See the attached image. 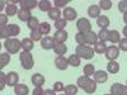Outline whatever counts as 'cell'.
<instances>
[{"instance_id":"obj_1","label":"cell","mask_w":127,"mask_h":95,"mask_svg":"<svg viewBox=\"0 0 127 95\" xmlns=\"http://www.w3.org/2000/svg\"><path fill=\"white\" fill-rule=\"evenodd\" d=\"M75 55H78L80 58L92 60L94 57V49L88 45H79L75 48Z\"/></svg>"},{"instance_id":"obj_2","label":"cell","mask_w":127,"mask_h":95,"mask_svg":"<svg viewBox=\"0 0 127 95\" xmlns=\"http://www.w3.org/2000/svg\"><path fill=\"white\" fill-rule=\"evenodd\" d=\"M19 61H20V65L24 70H31L33 69L34 66V60H33V56L31 55V52H20L19 55Z\"/></svg>"},{"instance_id":"obj_3","label":"cell","mask_w":127,"mask_h":95,"mask_svg":"<svg viewBox=\"0 0 127 95\" xmlns=\"http://www.w3.org/2000/svg\"><path fill=\"white\" fill-rule=\"evenodd\" d=\"M4 47L6 48L8 53H10V55L18 53L20 49V41L17 38H8L4 43Z\"/></svg>"},{"instance_id":"obj_4","label":"cell","mask_w":127,"mask_h":95,"mask_svg":"<svg viewBox=\"0 0 127 95\" xmlns=\"http://www.w3.org/2000/svg\"><path fill=\"white\" fill-rule=\"evenodd\" d=\"M76 28L79 30V33H83V34H85V33H89V32L92 30V24L89 22V19L87 18H80L78 22H76Z\"/></svg>"},{"instance_id":"obj_5","label":"cell","mask_w":127,"mask_h":95,"mask_svg":"<svg viewBox=\"0 0 127 95\" xmlns=\"http://www.w3.org/2000/svg\"><path fill=\"white\" fill-rule=\"evenodd\" d=\"M104 55H105V57H107L108 61H114L116 58L120 56V49H118L117 46H113L112 45V46L107 47V49H105V52H104Z\"/></svg>"},{"instance_id":"obj_6","label":"cell","mask_w":127,"mask_h":95,"mask_svg":"<svg viewBox=\"0 0 127 95\" xmlns=\"http://www.w3.org/2000/svg\"><path fill=\"white\" fill-rule=\"evenodd\" d=\"M111 94L112 95H127V86L116 82L111 86Z\"/></svg>"},{"instance_id":"obj_7","label":"cell","mask_w":127,"mask_h":95,"mask_svg":"<svg viewBox=\"0 0 127 95\" xmlns=\"http://www.w3.org/2000/svg\"><path fill=\"white\" fill-rule=\"evenodd\" d=\"M19 81V75L15 72V71H12L6 73V80H5V84L9 86H15Z\"/></svg>"},{"instance_id":"obj_8","label":"cell","mask_w":127,"mask_h":95,"mask_svg":"<svg viewBox=\"0 0 127 95\" xmlns=\"http://www.w3.org/2000/svg\"><path fill=\"white\" fill-rule=\"evenodd\" d=\"M67 32L64 29V30H56V33L54 34V41L56 42V43H65L66 39H67Z\"/></svg>"},{"instance_id":"obj_9","label":"cell","mask_w":127,"mask_h":95,"mask_svg":"<svg viewBox=\"0 0 127 95\" xmlns=\"http://www.w3.org/2000/svg\"><path fill=\"white\" fill-rule=\"evenodd\" d=\"M55 65L59 70L61 71H65L67 67H69V62H67V58H65L64 56H57L56 60H55Z\"/></svg>"},{"instance_id":"obj_10","label":"cell","mask_w":127,"mask_h":95,"mask_svg":"<svg viewBox=\"0 0 127 95\" xmlns=\"http://www.w3.org/2000/svg\"><path fill=\"white\" fill-rule=\"evenodd\" d=\"M55 43H56V42L54 41V38L48 37V36H46L45 38L41 39V47L43 48V49H51V48H54Z\"/></svg>"},{"instance_id":"obj_11","label":"cell","mask_w":127,"mask_h":95,"mask_svg":"<svg viewBox=\"0 0 127 95\" xmlns=\"http://www.w3.org/2000/svg\"><path fill=\"white\" fill-rule=\"evenodd\" d=\"M20 4V9H27V10H31L34 9L38 4V1H36V0H20L19 1Z\"/></svg>"},{"instance_id":"obj_12","label":"cell","mask_w":127,"mask_h":95,"mask_svg":"<svg viewBox=\"0 0 127 95\" xmlns=\"http://www.w3.org/2000/svg\"><path fill=\"white\" fill-rule=\"evenodd\" d=\"M76 17H78V13L74 8H65V10H64V19H65L66 22L67 20L76 19Z\"/></svg>"},{"instance_id":"obj_13","label":"cell","mask_w":127,"mask_h":95,"mask_svg":"<svg viewBox=\"0 0 127 95\" xmlns=\"http://www.w3.org/2000/svg\"><path fill=\"white\" fill-rule=\"evenodd\" d=\"M108 80V75H107V72L103 71V70H98V71H95L94 72V81L95 82H105Z\"/></svg>"},{"instance_id":"obj_14","label":"cell","mask_w":127,"mask_h":95,"mask_svg":"<svg viewBox=\"0 0 127 95\" xmlns=\"http://www.w3.org/2000/svg\"><path fill=\"white\" fill-rule=\"evenodd\" d=\"M20 47H22L23 51H26V52H31L34 48V43L31 38H24V39H22V42H20Z\"/></svg>"},{"instance_id":"obj_15","label":"cell","mask_w":127,"mask_h":95,"mask_svg":"<svg viewBox=\"0 0 127 95\" xmlns=\"http://www.w3.org/2000/svg\"><path fill=\"white\" fill-rule=\"evenodd\" d=\"M97 24L99 25L100 29H107L108 25L111 24L109 18H108V17H105V15H99V17L97 18Z\"/></svg>"},{"instance_id":"obj_16","label":"cell","mask_w":127,"mask_h":95,"mask_svg":"<svg viewBox=\"0 0 127 95\" xmlns=\"http://www.w3.org/2000/svg\"><path fill=\"white\" fill-rule=\"evenodd\" d=\"M17 15H18V18H19L20 22H28V20L32 18L31 12H29V10H27V9H20V10H18Z\"/></svg>"},{"instance_id":"obj_17","label":"cell","mask_w":127,"mask_h":95,"mask_svg":"<svg viewBox=\"0 0 127 95\" xmlns=\"http://www.w3.org/2000/svg\"><path fill=\"white\" fill-rule=\"evenodd\" d=\"M55 51V53L59 55V56H64L67 52V46L65 43H55L54 48H52Z\"/></svg>"},{"instance_id":"obj_18","label":"cell","mask_w":127,"mask_h":95,"mask_svg":"<svg viewBox=\"0 0 127 95\" xmlns=\"http://www.w3.org/2000/svg\"><path fill=\"white\" fill-rule=\"evenodd\" d=\"M31 80H32V84H33V85H36V86H42V85L46 82L45 76L41 75V73H34V75L32 76Z\"/></svg>"},{"instance_id":"obj_19","label":"cell","mask_w":127,"mask_h":95,"mask_svg":"<svg viewBox=\"0 0 127 95\" xmlns=\"http://www.w3.org/2000/svg\"><path fill=\"white\" fill-rule=\"evenodd\" d=\"M84 37H85L87 45H95L98 42V36H97V33H94L93 30H90L89 33H85Z\"/></svg>"},{"instance_id":"obj_20","label":"cell","mask_w":127,"mask_h":95,"mask_svg":"<svg viewBox=\"0 0 127 95\" xmlns=\"http://www.w3.org/2000/svg\"><path fill=\"white\" fill-rule=\"evenodd\" d=\"M14 93L17 95H28L29 89H28L27 85H24V84H17L14 86Z\"/></svg>"},{"instance_id":"obj_21","label":"cell","mask_w":127,"mask_h":95,"mask_svg":"<svg viewBox=\"0 0 127 95\" xmlns=\"http://www.w3.org/2000/svg\"><path fill=\"white\" fill-rule=\"evenodd\" d=\"M83 90L85 91L87 94H93V93H95V90H97V82H95L94 80H92V79H89V81L87 82V85L84 86Z\"/></svg>"},{"instance_id":"obj_22","label":"cell","mask_w":127,"mask_h":95,"mask_svg":"<svg viewBox=\"0 0 127 95\" xmlns=\"http://www.w3.org/2000/svg\"><path fill=\"white\" fill-rule=\"evenodd\" d=\"M88 15L90 18H98L100 15V9L98 5H90L88 8Z\"/></svg>"},{"instance_id":"obj_23","label":"cell","mask_w":127,"mask_h":95,"mask_svg":"<svg viewBox=\"0 0 127 95\" xmlns=\"http://www.w3.org/2000/svg\"><path fill=\"white\" fill-rule=\"evenodd\" d=\"M6 28H8V33H9L10 37H15L20 33V28L17 24H8Z\"/></svg>"},{"instance_id":"obj_24","label":"cell","mask_w":127,"mask_h":95,"mask_svg":"<svg viewBox=\"0 0 127 95\" xmlns=\"http://www.w3.org/2000/svg\"><path fill=\"white\" fill-rule=\"evenodd\" d=\"M107 71L109 73H117L120 71V63H117L116 61H109L108 62V65H107Z\"/></svg>"},{"instance_id":"obj_25","label":"cell","mask_w":127,"mask_h":95,"mask_svg":"<svg viewBox=\"0 0 127 95\" xmlns=\"http://www.w3.org/2000/svg\"><path fill=\"white\" fill-rule=\"evenodd\" d=\"M47 13H48V18L52 19V20H57V19L61 18V12L57 8H51Z\"/></svg>"},{"instance_id":"obj_26","label":"cell","mask_w":127,"mask_h":95,"mask_svg":"<svg viewBox=\"0 0 127 95\" xmlns=\"http://www.w3.org/2000/svg\"><path fill=\"white\" fill-rule=\"evenodd\" d=\"M94 52H97V53H99V55H102V53H104L105 52V49H107V45H105V42H100V41H98L97 43L94 45Z\"/></svg>"},{"instance_id":"obj_27","label":"cell","mask_w":127,"mask_h":95,"mask_svg":"<svg viewBox=\"0 0 127 95\" xmlns=\"http://www.w3.org/2000/svg\"><path fill=\"white\" fill-rule=\"evenodd\" d=\"M120 39H121V36H120L118 30H109V34H108L109 42H112V43H118Z\"/></svg>"},{"instance_id":"obj_28","label":"cell","mask_w":127,"mask_h":95,"mask_svg":"<svg viewBox=\"0 0 127 95\" xmlns=\"http://www.w3.org/2000/svg\"><path fill=\"white\" fill-rule=\"evenodd\" d=\"M38 30H39V33L43 36V34H48L50 32H51V25L47 23V22H42L39 23L38 25Z\"/></svg>"},{"instance_id":"obj_29","label":"cell","mask_w":127,"mask_h":95,"mask_svg":"<svg viewBox=\"0 0 127 95\" xmlns=\"http://www.w3.org/2000/svg\"><path fill=\"white\" fill-rule=\"evenodd\" d=\"M67 62H69V66H74V67H78L80 66V63H81V60L78 55H71L69 58H67Z\"/></svg>"},{"instance_id":"obj_30","label":"cell","mask_w":127,"mask_h":95,"mask_svg":"<svg viewBox=\"0 0 127 95\" xmlns=\"http://www.w3.org/2000/svg\"><path fill=\"white\" fill-rule=\"evenodd\" d=\"M6 4H8L6 8H5V10H6V15H8V17H13V15H15V14L18 13V9H17L15 4H10V1H8Z\"/></svg>"},{"instance_id":"obj_31","label":"cell","mask_w":127,"mask_h":95,"mask_svg":"<svg viewBox=\"0 0 127 95\" xmlns=\"http://www.w3.org/2000/svg\"><path fill=\"white\" fill-rule=\"evenodd\" d=\"M64 91H65V95H76L78 94V86L72 85V84H69L64 88Z\"/></svg>"},{"instance_id":"obj_32","label":"cell","mask_w":127,"mask_h":95,"mask_svg":"<svg viewBox=\"0 0 127 95\" xmlns=\"http://www.w3.org/2000/svg\"><path fill=\"white\" fill-rule=\"evenodd\" d=\"M27 25H28V28H29L31 30L38 29V25H39V20H38V18L32 17V18L28 20V22H27Z\"/></svg>"},{"instance_id":"obj_33","label":"cell","mask_w":127,"mask_h":95,"mask_svg":"<svg viewBox=\"0 0 127 95\" xmlns=\"http://www.w3.org/2000/svg\"><path fill=\"white\" fill-rule=\"evenodd\" d=\"M37 6L39 8V10H42V12H48V10L52 8L51 3L48 1V0H41V1H38Z\"/></svg>"},{"instance_id":"obj_34","label":"cell","mask_w":127,"mask_h":95,"mask_svg":"<svg viewBox=\"0 0 127 95\" xmlns=\"http://www.w3.org/2000/svg\"><path fill=\"white\" fill-rule=\"evenodd\" d=\"M83 70H84V76H88V77H90L92 75H94V72H95L94 65H92V63H88V65H85Z\"/></svg>"},{"instance_id":"obj_35","label":"cell","mask_w":127,"mask_h":95,"mask_svg":"<svg viewBox=\"0 0 127 95\" xmlns=\"http://www.w3.org/2000/svg\"><path fill=\"white\" fill-rule=\"evenodd\" d=\"M66 25H67V22H66L64 18H60V19L55 20V28H56L57 30H64Z\"/></svg>"},{"instance_id":"obj_36","label":"cell","mask_w":127,"mask_h":95,"mask_svg":"<svg viewBox=\"0 0 127 95\" xmlns=\"http://www.w3.org/2000/svg\"><path fill=\"white\" fill-rule=\"evenodd\" d=\"M108 34H109V30L108 29H100L99 33L97 36H98V38H99L100 42H107L108 41Z\"/></svg>"},{"instance_id":"obj_37","label":"cell","mask_w":127,"mask_h":95,"mask_svg":"<svg viewBox=\"0 0 127 95\" xmlns=\"http://www.w3.org/2000/svg\"><path fill=\"white\" fill-rule=\"evenodd\" d=\"M98 6L99 9H103V10H109L112 8V1L111 0H100Z\"/></svg>"},{"instance_id":"obj_38","label":"cell","mask_w":127,"mask_h":95,"mask_svg":"<svg viewBox=\"0 0 127 95\" xmlns=\"http://www.w3.org/2000/svg\"><path fill=\"white\" fill-rule=\"evenodd\" d=\"M89 79H90V77H88V76H81V77H79L78 81H76V86L84 89V86L87 85V82L89 81Z\"/></svg>"},{"instance_id":"obj_39","label":"cell","mask_w":127,"mask_h":95,"mask_svg":"<svg viewBox=\"0 0 127 95\" xmlns=\"http://www.w3.org/2000/svg\"><path fill=\"white\" fill-rule=\"evenodd\" d=\"M42 38V34L39 33L38 29H34V30H31V39L33 42H37V41H41Z\"/></svg>"},{"instance_id":"obj_40","label":"cell","mask_w":127,"mask_h":95,"mask_svg":"<svg viewBox=\"0 0 127 95\" xmlns=\"http://www.w3.org/2000/svg\"><path fill=\"white\" fill-rule=\"evenodd\" d=\"M10 62V55L9 53H0V63L4 66H6Z\"/></svg>"},{"instance_id":"obj_41","label":"cell","mask_w":127,"mask_h":95,"mask_svg":"<svg viewBox=\"0 0 127 95\" xmlns=\"http://www.w3.org/2000/svg\"><path fill=\"white\" fill-rule=\"evenodd\" d=\"M64 88H65V86H64V84L61 82V81H56L55 84H54V89H52V90H54L55 93L57 91V93H61V91H64Z\"/></svg>"},{"instance_id":"obj_42","label":"cell","mask_w":127,"mask_h":95,"mask_svg":"<svg viewBox=\"0 0 127 95\" xmlns=\"http://www.w3.org/2000/svg\"><path fill=\"white\" fill-rule=\"evenodd\" d=\"M75 41L78 42L79 45H87V42H85V37H84L83 33H78L75 36Z\"/></svg>"},{"instance_id":"obj_43","label":"cell","mask_w":127,"mask_h":95,"mask_svg":"<svg viewBox=\"0 0 127 95\" xmlns=\"http://www.w3.org/2000/svg\"><path fill=\"white\" fill-rule=\"evenodd\" d=\"M54 4L56 5L55 8H57V9H60V8H64L66 4H69V0H55L54 1Z\"/></svg>"},{"instance_id":"obj_44","label":"cell","mask_w":127,"mask_h":95,"mask_svg":"<svg viewBox=\"0 0 127 95\" xmlns=\"http://www.w3.org/2000/svg\"><path fill=\"white\" fill-rule=\"evenodd\" d=\"M120 46H118V49H122L123 52H126L127 51V39L126 38H122V39H120Z\"/></svg>"},{"instance_id":"obj_45","label":"cell","mask_w":127,"mask_h":95,"mask_svg":"<svg viewBox=\"0 0 127 95\" xmlns=\"http://www.w3.org/2000/svg\"><path fill=\"white\" fill-rule=\"evenodd\" d=\"M8 25V15L6 14H0V27Z\"/></svg>"},{"instance_id":"obj_46","label":"cell","mask_w":127,"mask_h":95,"mask_svg":"<svg viewBox=\"0 0 127 95\" xmlns=\"http://www.w3.org/2000/svg\"><path fill=\"white\" fill-rule=\"evenodd\" d=\"M126 1H125V0H123V1H120L118 3V9H120V12H122V14L125 15L126 14V12H127V9H126Z\"/></svg>"},{"instance_id":"obj_47","label":"cell","mask_w":127,"mask_h":95,"mask_svg":"<svg viewBox=\"0 0 127 95\" xmlns=\"http://www.w3.org/2000/svg\"><path fill=\"white\" fill-rule=\"evenodd\" d=\"M43 94V89H42V86H36L34 90L32 91V95H42Z\"/></svg>"},{"instance_id":"obj_48","label":"cell","mask_w":127,"mask_h":95,"mask_svg":"<svg viewBox=\"0 0 127 95\" xmlns=\"http://www.w3.org/2000/svg\"><path fill=\"white\" fill-rule=\"evenodd\" d=\"M42 95H56V93L51 89H47V90H43V94Z\"/></svg>"},{"instance_id":"obj_49","label":"cell","mask_w":127,"mask_h":95,"mask_svg":"<svg viewBox=\"0 0 127 95\" xmlns=\"http://www.w3.org/2000/svg\"><path fill=\"white\" fill-rule=\"evenodd\" d=\"M5 80H6V73H4L3 71H0V81L5 82Z\"/></svg>"},{"instance_id":"obj_50","label":"cell","mask_w":127,"mask_h":95,"mask_svg":"<svg viewBox=\"0 0 127 95\" xmlns=\"http://www.w3.org/2000/svg\"><path fill=\"white\" fill-rule=\"evenodd\" d=\"M5 1H4V0H0V12H1V10L4 9V6H5Z\"/></svg>"},{"instance_id":"obj_51","label":"cell","mask_w":127,"mask_h":95,"mask_svg":"<svg viewBox=\"0 0 127 95\" xmlns=\"http://www.w3.org/2000/svg\"><path fill=\"white\" fill-rule=\"evenodd\" d=\"M5 85H6V84H5V82H3V81H0V91H3V90H4V88H5Z\"/></svg>"},{"instance_id":"obj_52","label":"cell","mask_w":127,"mask_h":95,"mask_svg":"<svg viewBox=\"0 0 127 95\" xmlns=\"http://www.w3.org/2000/svg\"><path fill=\"white\" fill-rule=\"evenodd\" d=\"M4 38V34H3V27H0V39Z\"/></svg>"},{"instance_id":"obj_53","label":"cell","mask_w":127,"mask_h":95,"mask_svg":"<svg viewBox=\"0 0 127 95\" xmlns=\"http://www.w3.org/2000/svg\"><path fill=\"white\" fill-rule=\"evenodd\" d=\"M4 67H5V66H4V65H1V63H0V71H1V70H3Z\"/></svg>"},{"instance_id":"obj_54","label":"cell","mask_w":127,"mask_h":95,"mask_svg":"<svg viewBox=\"0 0 127 95\" xmlns=\"http://www.w3.org/2000/svg\"><path fill=\"white\" fill-rule=\"evenodd\" d=\"M103 95H112V94H103Z\"/></svg>"},{"instance_id":"obj_55","label":"cell","mask_w":127,"mask_h":95,"mask_svg":"<svg viewBox=\"0 0 127 95\" xmlns=\"http://www.w3.org/2000/svg\"><path fill=\"white\" fill-rule=\"evenodd\" d=\"M0 49H1V43H0Z\"/></svg>"},{"instance_id":"obj_56","label":"cell","mask_w":127,"mask_h":95,"mask_svg":"<svg viewBox=\"0 0 127 95\" xmlns=\"http://www.w3.org/2000/svg\"><path fill=\"white\" fill-rule=\"evenodd\" d=\"M60 95H65V94H61V93H60Z\"/></svg>"}]
</instances>
